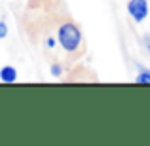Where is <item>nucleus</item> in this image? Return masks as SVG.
I'll use <instances>...</instances> for the list:
<instances>
[{"instance_id":"obj_1","label":"nucleus","mask_w":150,"mask_h":146,"mask_svg":"<svg viewBox=\"0 0 150 146\" xmlns=\"http://www.w3.org/2000/svg\"><path fill=\"white\" fill-rule=\"evenodd\" d=\"M82 40H84V36H82V30H80V27H78L76 23L67 21V23H63V25L59 27L57 42L67 53L78 51V48L82 46Z\"/></svg>"},{"instance_id":"obj_2","label":"nucleus","mask_w":150,"mask_h":146,"mask_svg":"<svg viewBox=\"0 0 150 146\" xmlns=\"http://www.w3.org/2000/svg\"><path fill=\"white\" fill-rule=\"evenodd\" d=\"M127 13L135 23H143L148 17V2L146 0H129L127 2Z\"/></svg>"},{"instance_id":"obj_3","label":"nucleus","mask_w":150,"mask_h":146,"mask_svg":"<svg viewBox=\"0 0 150 146\" xmlns=\"http://www.w3.org/2000/svg\"><path fill=\"white\" fill-rule=\"evenodd\" d=\"M0 80H2L4 84H13V82H17V70L11 65L2 66V68H0Z\"/></svg>"},{"instance_id":"obj_4","label":"nucleus","mask_w":150,"mask_h":146,"mask_svg":"<svg viewBox=\"0 0 150 146\" xmlns=\"http://www.w3.org/2000/svg\"><path fill=\"white\" fill-rule=\"evenodd\" d=\"M137 84H150V70L148 68H141V72L135 78Z\"/></svg>"},{"instance_id":"obj_5","label":"nucleus","mask_w":150,"mask_h":146,"mask_svg":"<svg viewBox=\"0 0 150 146\" xmlns=\"http://www.w3.org/2000/svg\"><path fill=\"white\" fill-rule=\"evenodd\" d=\"M61 72H63V68H61V65H51V76H55V78H59V76H61Z\"/></svg>"},{"instance_id":"obj_6","label":"nucleus","mask_w":150,"mask_h":146,"mask_svg":"<svg viewBox=\"0 0 150 146\" xmlns=\"http://www.w3.org/2000/svg\"><path fill=\"white\" fill-rule=\"evenodd\" d=\"M6 36H8V25L4 21H0V40H4Z\"/></svg>"},{"instance_id":"obj_7","label":"nucleus","mask_w":150,"mask_h":146,"mask_svg":"<svg viewBox=\"0 0 150 146\" xmlns=\"http://www.w3.org/2000/svg\"><path fill=\"white\" fill-rule=\"evenodd\" d=\"M144 46H146V49H148V53H150V36H148V34H144Z\"/></svg>"},{"instance_id":"obj_8","label":"nucleus","mask_w":150,"mask_h":146,"mask_svg":"<svg viewBox=\"0 0 150 146\" xmlns=\"http://www.w3.org/2000/svg\"><path fill=\"white\" fill-rule=\"evenodd\" d=\"M53 46H55V40L53 38H48V48H53Z\"/></svg>"}]
</instances>
